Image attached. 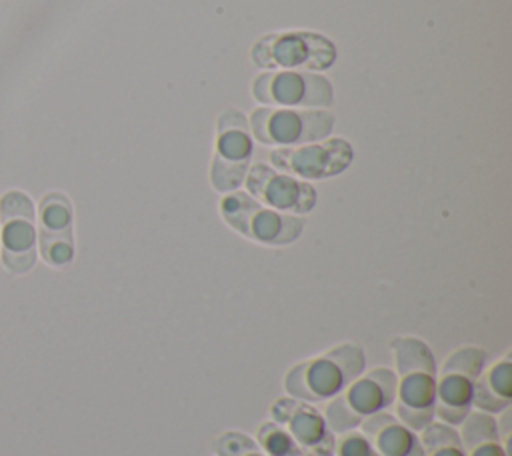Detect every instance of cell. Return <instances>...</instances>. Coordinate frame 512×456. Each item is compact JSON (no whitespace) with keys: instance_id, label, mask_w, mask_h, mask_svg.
Returning a JSON list of instances; mask_svg holds the SVG:
<instances>
[{"instance_id":"277c9868","label":"cell","mask_w":512,"mask_h":456,"mask_svg":"<svg viewBox=\"0 0 512 456\" xmlns=\"http://www.w3.org/2000/svg\"><path fill=\"white\" fill-rule=\"evenodd\" d=\"M488 356L482 348L464 344L452 350L436 372V420L460 426L474 410V388Z\"/></svg>"},{"instance_id":"8992f818","label":"cell","mask_w":512,"mask_h":456,"mask_svg":"<svg viewBox=\"0 0 512 456\" xmlns=\"http://www.w3.org/2000/svg\"><path fill=\"white\" fill-rule=\"evenodd\" d=\"M252 60L272 70H326L336 60V48L320 34L290 30L262 36L252 48Z\"/></svg>"},{"instance_id":"44dd1931","label":"cell","mask_w":512,"mask_h":456,"mask_svg":"<svg viewBox=\"0 0 512 456\" xmlns=\"http://www.w3.org/2000/svg\"><path fill=\"white\" fill-rule=\"evenodd\" d=\"M334 456H380V454L374 450L370 440L360 432V428H356V430L336 434Z\"/></svg>"},{"instance_id":"8fae6325","label":"cell","mask_w":512,"mask_h":456,"mask_svg":"<svg viewBox=\"0 0 512 456\" xmlns=\"http://www.w3.org/2000/svg\"><path fill=\"white\" fill-rule=\"evenodd\" d=\"M352 158L354 150L344 138L282 146L270 152V162L274 168L300 180L332 178L344 172L352 164Z\"/></svg>"},{"instance_id":"9a60e30c","label":"cell","mask_w":512,"mask_h":456,"mask_svg":"<svg viewBox=\"0 0 512 456\" xmlns=\"http://www.w3.org/2000/svg\"><path fill=\"white\" fill-rule=\"evenodd\" d=\"M360 432L380 456H424L420 434L388 410L366 418Z\"/></svg>"},{"instance_id":"5b68a950","label":"cell","mask_w":512,"mask_h":456,"mask_svg":"<svg viewBox=\"0 0 512 456\" xmlns=\"http://www.w3.org/2000/svg\"><path fill=\"white\" fill-rule=\"evenodd\" d=\"M220 214L238 234L266 246H284L298 240L306 224L302 216L272 210L238 190L224 194Z\"/></svg>"},{"instance_id":"7402d4cb","label":"cell","mask_w":512,"mask_h":456,"mask_svg":"<svg viewBox=\"0 0 512 456\" xmlns=\"http://www.w3.org/2000/svg\"><path fill=\"white\" fill-rule=\"evenodd\" d=\"M300 456H306V454H300Z\"/></svg>"},{"instance_id":"6da1fadb","label":"cell","mask_w":512,"mask_h":456,"mask_svg":"<svg viewBox=\"0 0 512 456\" xmlns=\"http://www.w3.org/2000/svg\"><path fill=\"white\" fill-rule=\"evenodd\" d=\"M396 394L392 408L396 418L420 432L436 420V358L432 348L416 336H394L390 340Z\"/></svg>"},{"instance_id":"ac0fdd59","label":"cell","mask_w":512,"mask_h":456,"mask_svg":"<svg viewBox=\"0 0 512 456\" xmlns=\"http://www.w3.org/2000/svg\"><path fill=\"white\" fill-rule=\"evenodd\" d=\"M418 434L424 456H466L456 426L434 420Z\"/></svg>"},{"instance_id":"4fadbf2b","label":"cell","mask_w":512,"mask_h":456,"mask_svg":"<svg viewBox=\"0 0 512 456\" xmlns=\"http://www.w3.org/2000/svg\"><path fill=\"white\" fill-rule=\"evenodd\" d=\"M270 420L280 424L306 456H334L336 434L312 402L280 396L270 404Z\"/></svg>"},{"instance_id":"ba28073f","label":"cell","mask_w":512,"mask_h":456,"mask_svg":"<svg viewBox=\"0 0 512 456\" xmlns=\"http://www.w3.org/2000/svg\"><path fill=\"white\" fill-rule=\"evenodd\" d=\"M252 158V136L246 118L230 108L218 118L216 150L210 168L212 186L222 192H234L244 184Z\"/></svg>"},{"instance_id":"ffe728a7","label":"cell","mask_w":512,"mask_h":456,"mask_svg":"<svg viewBox=\"0 0 512 456\" xmlns=\"http://www.w3.org/2000/svg\"><path fill=\"white\" fill-rule=\"evenodd\" d=\"M212 452L214 456H266L254 438L238 430L218 434L212 442Z\"/></svg>"},{"instance_id":"3957f363","label":"cell","mask_w":512,"mask_h":456,"mask_svg":"<svg viewBox=\"0 0 512 456\" xmlns=\"http://www.w3.org/2000/svg\"><path fill=\"white\" fill-rule=\"evenodd\" d=\"M396 376L388 366L364 368L340 394L324 402V418L334 434L360 428V424L394 404Z\"/></svg>"},{"instance_id":"52a82bcc","label":"cell","mask_w":512,"mask_h":456,"mask_svg":"<svg viewBox=\"0 0 512 456\" xmlns=\"http://www.w3.org/2000/svg\"><path fill=\"white\" fill-rule=\"evenodd\" d=\"M334 128V114L328 110L304 108H258L250 116V130L262 144L300 146L324 140Z\"/></svg>"},{"instance_id":"9c48e42d","label":"cell","mask_w":512,"mask_h":456,"mask_svg":"<svg viewBox=\"0 0 512 456\" xmlns=\"http://www.w3.org/2000/svg\"><path fill=\"white\" fill-rule=\"evenodd\" d=\"M2 264L14 274L28 272L36 262L34 204L20 192L10 190L0 198Z\"/></svg>"},{"instance_id":"7c38bea8","label":"cell","mask_w":512,"mask_h":456,"mask_svg":"<svg viewBox=\"0 0 512 456\" xmlns=\"http://www.w3.org/2000/svg\"><path fill=\"white\" fill-rule=\"evenodd\" d=\"M244 184L248 188V194L260 204L294 216L310 212L316 206L318 198L314 186L306 180L284 174L260 162L248 168Z\"/></svg>"},{"instance_id":"2e32d148","label":"cell","mask_w":512,"mask_h":456,"mask_svg":"<svg viewBox=\"0 0 512 456\" xmlns=\"http://www.w3.org/2000/svg\"><path fill=\"white\" fill-rule=\"evenodd\" d=\"M512 404V356L486 362L474 388V410L498 416Z\"/></svg>"},{"instance_id":"e0dca14e","label":"cell","mask_w":512,"mask_h":456,"mask_svg":"<svg viewBox=\"0 0 512 456\" xmlns=\"http://www.w3.org/2000/svg\"><path fill=\"white\" fill-rule=\"evenodd\" d=\"M458 434L466 456H510L492 414L472 410L458 426Z\"/></svg>"},{"instance_id":"7a4b0ae2","label":"cell","mask_w":512,"mask_h":456,"mask_svg":"<svg viewBox=\"0 0 512 456\" xmlns=\"http://www.w3.org/2000/svg\"><path fill=\"white\" fill-rule=\"evenodd\" d=\"M366 368V354L354 342H340L322 354L296 362L284 376L288 396L304 402H328Z\"/></svg>"},{"instance_id":"d6986e66","label":"cell","mask_w":512,"mask_h":456,"mask_svg":"<svg viewBox=\"0 0 512 456\" xmlns=\"http://www.w3.org/2000/svg\"><path fill=\"white\" fill-rule=\"evenodd\" d=\"M256 444L266 456H300L304 454L292 436L274 420L260 422L256 430Z\"/></svg>"},{"instance_id":"5bb4252c","label":"cell","mask_w":512,"mask_h":456,"mask_svg":"<svg viewBox=\"0 0 512 456\" xmlns=\"http://www.w3.org/2000/svg\"><path fill=\"white\" fill-rule=\"evenodd\" d=\"M38 246L40 256L50 266H66L74 258L72 206L62 192H48L38 208Z\"/></svg>"},{"instance_id":"30bf717a","label":"cell","mask_w":512,"mask_h":456,"mask_svg":"<svg viewBox=\"0 0 512 456\" xmlns=\"http://www.w3.org/2000/svg\"><path fill=\"white\" fill-rule=\"evenodd\" d=\"M254 98L262 104L278 108H326L334 102L332 84L310 72H266L252 84Z\"/></svg>"}]
</instances>
